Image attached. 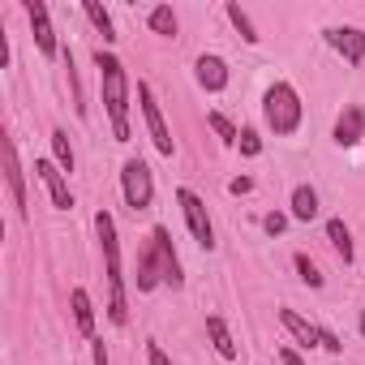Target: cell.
<instances>
[{
	"label": "cell",
	"instance_id": "9c48e42d",
	"mask_svg": "<svg viewBox=\"0 0 365 365\" xmlns=\"http://www.w3.org/2000/svg\"><path fill=\"white\" fill-rule=\"evenodd\" d=\"M327 43H331L348 65H361V61H365V35H361L356 26H331V31H327Z\"/></svg>",
	"mask_w": 365,
	"mask_h": 365
},
{
	"label": "cell",
	"instance_id": "7402d4cb",
	"mask_svg": "<svg viewBox=\"0 0 365 365\" xmlns=\"http://www.w3.org/2000/svg\"><path fill=\"white\" fill-rule=\"evenodd\" d=\"M228 18H232V26L241 31V39H245V43H258V31H254V22H250V14H245L241 5H228Z\"/></svg>",
	"mask_w": 365,
	"mask_h": 365
},
{
	"label": "cell",
	"instance_id": "7c38bea8",
	"mask_svg": "<svg viewBox=\"0 0 365 365\" xmlns=\"http://www.w3.org/2000/svg\"><path fill=\"white\" fill-rule=\"evenodd\" d=\"M361 133H365V116H361L356 103H348V108L339 112V120H335V142H339V146H356Z\"/></svg>",
	"mask_w": 365,
	"mask_h": 365
},
{
	"label": "cell",
	"instance_id": "8fae6325",
	"mask_svg": "<svg viewBox=\"0 0 365 365\" xmlns=\"http://www.w3.org/2000/svg\"><path fill=\"white\" fill-rule=\"evenodd\" d=\"M26 14H31V26H35V43H39V52H43V56H56V31H52V22H48V5L31 0Z\"/></svg>",
	"mask_w": 365,
	"mask_h": 365
},
{
	"label": "cell",
	"instance_id": "9a60e30c",
	"mask_svg": "<svg viewBox=\"0 0 365 365\" xmlns=\"http://www.w3.org/2000/svg\"><path fill=\"white\" fill-rule=\"evenodd\" d=\"M73 322L82 335H95V309H91V297L82 288H73Z\"/></svg>",
	"mask_w": 365,
	"mask_h": 365
},
{
	"label": "cell",
	"instance_id": "cb8c5ba5",
	"mask_svg": "<svg viewBox=\"0 0 365 365\" xmlns=\"http://www.w3.org/2000/svg\"><path fill=\"white\" fill-rule=\"evenodd\" d=\"M297 271H301V279H305L309 288H322V275H318V267H314L305 254H297Z\"/></svg>",
	"mask_w": 365,
	"mask_h": 365
},
{
	"label": "cell",
	"instance_id": "ffe728a7",
	"mask_svg": "<svg viewBox=\"0 0 365 365\" xmlns=\"http://www.w3.org/2000/svg\"><path fill=\"white\" fill-rule=\"evenodd\" d=\"M82 9H86V18L95 22V31H99L103 39H116V31H112V18H108V9H103V5H95V0H86Z\"/></svg>",
	"mask_w": 365,
	"mask_h": 365
},
{
	"label": "cell",
	"instance_id": "ba28073f",
	"mask_svg": "<svg viewBox=\"0 0 365 365\" xmlns=\"http://www.w3.org/2000/svg\"><path fill=\"white\" fill-rule=\"evenodd\" d=\"M35 176H39L43 185H48V194H52V207H56V211H73V194H69V180H65L61 163L35 159Z\"/></svg>",
	"mask_w": 365,
	"mask_h": 365
},
{
	"label": "cell",
	"instance_id": "484cf974",
	"mask_svg": "<svg viewBox=\"0 0 365 365\" xmlns=\"http://www.w3.org/2000/svg\"><path fill=\"white\" fill-rule=\"evenodd\" d=\"M241 150H245V155H258V150H262L258 133H250V129H245V133H241Z\"/></svg>",
	"mask_w": 365,
	"mask_h": 365
},
{
	"label": "cell",
	"instance_id": "277c9868",
	"mask_svg": "<svg viewBox=\"0 0 365 365\" xmlns=\"http://www.w3.org/2000/svg\"><path fill=\"white\" fill-rule=\"evenodd\" d=\"M262 108H267V125L275 133H297V125H301V99H297V91L288 82H275L267 91V103Z\"/></svg>",
	"mask_w": 365,
	"mask_h": 365
},
{
	"label": "cell",
	"instance_id": "1f68e13d",
	"mask_svg": "<svg viewBox=\"0 0 365 365\" xmlns=\"http://www.w3.org/2000/svg\"><path fill=\"white\" fill-rule=\"evenodd\" d=\"M361 335H365V309H361Z\"/></svg>",
	"mask_w": 365,
	"mask_h": 365
},
{
	"label": "cell",
	"instance_id": "6da1fadb",
	"mask_svg": "<svg viewBox=\"0 0 365 365\" xmlns=\"http://www.w3.org/2000/svg\"><path fill=\"white\" fill-rule=\"evenodd\" d=\"M95 65H99V78H103V103H108V116H112V138L129 142V78H125V65L108 52H95Z\"/></svg>",
	"mask_w": 365,
	"mask_h": 365
},
{
	"label": "cell",
	"instance_id": "4316f807",
	"mask_svg": "<svg viewBox=\"0 0 365 365\" xmlns=\"http://www.w3.org/2000/svg\"><path fill=\"white\" fill-rule=\"evenodd\" d=\"M262 228H267L271 237H279V232L288 228V220H284V215H267V220H262Z\"/></svg>",
	"mask_w": 365,
	"mask_h": 365
},
{
	"label": "cell",
	"instance_id": "ac0fdd59",
	"mask_svg": "<svg viewBox=\"0 0 365 365\" xmlns=\"http://www.w3.org/2000/svg\"><path fill=\"white\" fill-rule=\"evenodd\" d=\"M327 237H331V245H335V254H339L344 262H352V237H348V228H344V220H331V224H327Z\"/></svg>",
	"mask_w": 365,
	"mask_h": 365
},
{
	"label": "cell",
	"instance_id": "4fadbf2b",
	"mask_svg": "<svg viewBox=\"0 0 365 365\" xmlns=\"http://www.w3.org/2000/svg\"><path fill=\"white\" fill-rule=\"evenodd\" d=\"M198 82L207 86V91H224L228 86V65L220 61V56H198Z\"/></svg>",
	"mask_w": 365,
	"mask_h": 365
},
{
	"label": "cell",
	"instance_id": "7a4b0ae2",
	"mask_svg": "<svg viewBox=\"0 0 365 365\" xmlns=\"http://www.w3.org/2000/svg\"><path fill=\"white\" fill-rule=\"evenodd\" d=\"M159 279H168L172 288H180V262H176V254H172L168 228H155L150 241H146V250H142V258H138V288L150 292Z\"/></svg>",
	"mask_w": 365,
	"mask_h": 365
},
{
	"label": "cell",
	"instance_id": "2e32d148",
	"mask_svg": "<svg viewBox=\"0 0 365 365\" xmlns=\"http://www.w3.org/2000/svg\"><path fill=\"white\" fill-rule=\"evenodd\" d=\"M207 331H211V339H215V352H220L224 361H232V356H237V344H232V335H228L224 318H207Z\"/></svg>",
	"mask_w": 365,
	"mask_h": 365
},
{
	"label": "cell",
	"instance_id": "8992f818",
	"mask_svg": "<svg viewBox=\"0 0 365 365\" xmlns=\"http://www.w3.org/2000/svg\"><path fill=\"white\" fill-rule=\"evenodd\" d=\"M176 202H180V211H185V224H190L194 241H198L202 250H211V245H215V232H211V220H207L202 198H198L194 190H176Z\"/></svg>",
	"mask_w": 365,
	"mask_h": 365
},
{
	"label": "cell",
	"instance_id": "f1b7e54d",
	"mask_svg": "<svg viewBox=\"0 0 365 365\" xmlns=\"http://www.w3.org/2000/svg\"><path fill=\"white\" fill-rule=\"evenodd\" d=\"M228 190H232V194L241 198V194H250V190H254V180H250V176H237V180H232V185H228Z\"/></svg>",
	"mask_w": 365,
	"mask_h": 365
},
{
	"label": "cell",
	"instance_id": "e0dca14e",
	"mask_svg": "<svg viewBox=\"0 0 365 365\" xmlns=\"http://www.w3.org/2000/svg\"><path fill=\"white\" fill-rule=\"evenodd\" d=\"M292 215H297V220H305V224L318 215V194H314L309 185H301V190L292 194Z\"/></svg>",
	"mask_w": 365,
	"mask_h": 365
},
{
	"label": "cell",
	"instance_id": "5bb4252c",
	"mask_svg": "<svg viewBox=\"0 0 365 365\" xmlns=\"http://www.w3.org/2000/svg\"><path fill=\"white\" fill-rule=\"evenodd\" d=\"M279 322L297 335V344H301V348H314V344H318V327H314V322H305L297 309H279Z\"/></svg>",
	"mask_w": 365,
	"mask_h": 365
},
{
	"label": "cell",
	"instance_id": "83f0119b",
	"mask_svg": "<svg viewBox=\"0 0 365 365\" xmlns=\"http://www.w3.org/2000/svg\"><path fill=\"white\" fill-rule=\"evenodd\" d=\"M146 356H150V365H172V361L163 356V348H159V344H146Z\"/></svg>",
	"mask_w": 365,
	"mask_h": 365
},
{
	"label": "cell",
	"instance_id": "3957f363",
	"mask_svg": "<svg viewBox=\"0 0 365 365\" xmlns=\"http://www.w3.org/2000/svg\"><path fill=\"white\" fill-rule=\"evenodd\" d=\"M95 232L103 241V258H108V288H112V301H108V318L120 327L129 318V305H125V279H120V245H116V224L108 211L95 215Z\"/></svg>",
	"mask_w": 365,
	"mask_h": 365
},
{
	"label": "cell",
	"instance_id": "4dcf8cb0",
	"mask_svg": "<svg viewBox=\"0 0 365 365\" xmlns=\"http://www.w3.org/2000/svg\"><path fill=\"white\" fill-rule=\"evenodd\" d=\"M95 365H108V352H103V344H95Z\"/></svg>",
	"mask_w": 365,
	"mask_h": 365
},
{
	"label": "cell",
	"instance_id": "d6986e66",
	"mask_svg": "<svg viewBox=\"0 0 365 365\" xmlns=\"http://www.w3.org/2000/svg\"><path fill=\"white\" fill-rule=\"evenodd\" d=\"M52 155H56V163H61V172H73V146H69V138H65V129H52Z\"/></svg>",
	"mask_w": 365,
	"mask_h": 365
},
{
	"label": "cell",
	"instance_id": "44dd1931",
	"mask_svg": "<svg viewBox=\"0 0 365 365\" xmlns=\"http://www.w3.org/2000/svg\"><path fill=\"white\" fill-rule=\"evenodd\" d=\"M150 31H155V35H168V39H172V35H176V14H172L168 5L150 9Z\"/></svg>",
	"mask_w": 365,
	"mask_h": 365
},
{
	"label": "cell",
	"instance_id": "d4e9b609",
	"mask_svg": "<svg viewBox=\"0 0 365 365\" xmlns=\"http://www.w3.org/2000/svg\"><path fill=\"white\" fill-rule=\"evenodd\" d=\"M318 344H322L327 352H339V348H344V344H339V335H331L327 327H318Z\"/></svg>",
	"mask_w": 365,
	"mask_h": 365
},
{
	"label": "cell",
	"instance_id": "52a82bcc",
	"mask_svg": "<svg viewBox=\"0 0 365 365\" xmlns=\"http://www.w3.org/2000/svg\"><path fill=\"white\" fill-rule=\"evenodd\" d=\"M138 99H142V116H146V129H150V138H155V150H159V155H172V133H168L163 112H159V103H155V95H150L146 82H138Z\"/></svg>",
	"mask_w": 365,
	"mask_h": 365
},
{
	"label": "cell",
	"instance_id": "30bf717a",
	"mask_svg": "<svg viewBox=\"0 0 365 365\" xmlns=\"http://www.w3.org/2000/svg\"><path fill=\"white\" fill-rule=\"evenodd\" d=\"M5 180H9V198H14V207H18V215L26 220L31 215V207H26V180H22V163H18V146L5 138Z\"/></svg>",
	"mask_w": 365,
	"mask_h": 365
},
{
	"label": "cell",
	"instance_id": "f546056e",
	"mask_svg": "<svg viewBox=\"0 0 365 365\" xmlns=\"http://www.w3.org/2000/svg\"><path fill=\"white\" fill-rule=\"evenodd\" d=\"M279 356H284V365H305V361H301V356H297V352H292V348H284V352H279Z\"/></svg>",
	"mask_w": 365,
	"mask_h": 365
},
{
	"label": "cell",
	"instance_id": "5b68a950",
	"mask_svg": "<svg viewBox=\"0 0 365 365\" xmlns=\"http://www.w3.org/2000/svg\"><path fill=\"white\" fill-rule=\"evenodd\" d=\"M120 185H125V202L133 211H146L150 198H155V185H150V168L142 159H129L125 172H120Z\"/></svg>",
	"mask_w": 365,
	"mask_h": 365
},
{
	"label": "cell",
	"instance_id": "603a6c76",
	"mask_svg": "<svg viewBox=\"0 0 365 365\" xmlns=\"http://www.w3.org/2000/svg\"><path fill=\"white\" fill-rule=\"evenodd\" d=\"M211 129H215L228 146H237V142H241V133L232 129V120H228V116H220V112H211Z\"/></svg>",
	"mask_w": 365,
	"mask_h": 365
}]
</instances>
